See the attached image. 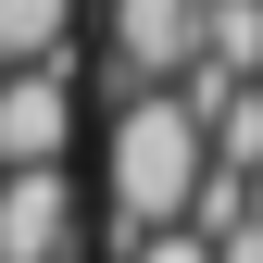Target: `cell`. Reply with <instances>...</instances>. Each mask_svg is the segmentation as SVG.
Here are the masks:
<instances>
[{
    "instance_id": "obj_3",
    "label": "cell",
    "mask_w": 263,
    "mask_h": 263,
    "mask_svg": "<svg viewBox=\"0 0 263 263\" xmlns=\"http://www.w3.org/2000/svg\"><path fill=\"white\" fill-rule=\"evenodd\" d=\"M113 63L138 88H176L201 63V0H113Z\"/></svg>"
},
{
    "instance_id": "obj_5",
    "label": "cell",
    "mask_w": 263,
    "mask_h": 263,
    "mask_svg": "<svg viewBox=\"0 0 263 263\" xmlns=\"http://www.w3.org/2000/svg\"><path fill=\"white\" fill-rule=\"evenodd\" d=\"M188 76H226V88L263 76V0H201V63Z\"/></svg>"
},
{
    "instance_id": "obj_8",
    "label": "cell",
    "mask_w": 263,
    "mask_h": 263,
    "mask_svg": "<svg viewBox=\"0 0 263 263\" xmlns=\"http://www.w3.org/2000/svg\"><path fill=\"white\" fill-rule=\"evenodd\" d=\"M238 188H251V226H263V176H238Z\"/></svg>"
},
{
    "instance_id": "obj_6",
    "label": "cell",
    "mask_w": 263,
    "mask_h": 263,
    "mask_svg": "<svg viewBox=\"0 0 263 263\" xmlns=\"http://www.w3.org/2000/svg\"><path fill=\"white\" fill-rule=\"evenodd\" d=\"M63 25H76V0H0V76L13 63H63Z\"/></svg>"
},
{
    "instance_id": "obj_1",
    "label": "cell",
    "mask_w": 263,
    "mask_h": 263,
    "mask_svg": "<svg viewBox=\"0 0 263 263\" xmlns=\"http://www.w3.org/2000/svg\"><path fill=\"white\" fill-rule=\"evenodd\" d=\"M188 188H201V125H188L176 88H138L113 113V251L188 226Z\"/></svg>"
},
{
    "instance_id": "obj_4",
    "label": "cell",
    "mask_w": 263,
    "mask_h": 263,
    "mask_svg": "<svg viewBox=\"0 0 263 263\" xmlns=\"http://www.w3.org/2000/svg\"><path fill=\"white\" fill-rule=\"evenodd\" d=\"M0 263H76V188L50 176H0Z\"/></svg>"
},
{
    "instance_id": "obj_7",
    "label": "cell",
    "mask_w": 263,
    "mask_h": 263,
    "mask_svg": "<svg viewBox=\"0 0 263 263\" xmlns=\"http://www.w3.org/2000/svg\"><path fill=\"white\" fill-rule=\"evenodd\" d=\"M125 263H213V251L188 238V226H163V238H138V251H125Z\"/></svg>"
},
{
    "instance_id": "obj_2",
    "label": "cell",
    "mask_w": 263,
    "mask_h": 263,
    "mask_svg": "<svg viewBox=\"0 0 263 263\" xmlns=\"http://www.w3.org/2000/svg\"><path fill=\"white\" fill-rule=\"evenodd\" d=\"M76 138V76L63 63H13L0 76V176H50Z\"/></svg>"
}]
</instances>
